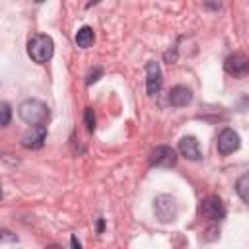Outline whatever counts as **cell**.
Segmentation results:
<instances>
[{
    "mask_svg": "<svg viewBox=\"0 0 249 249\" xmlns=\"http://www.w3.org/2000/svg\"><path fill=\"white\" fill-rule=\"evenodd\" d=\"M101 76H103V68H101V66H93V68L88 72V76H86V84L91 86V84H95Z\"/></svg>",
    "mask_w": 249,
    "mask_h": 249,
    "instance_id": "15",
    "label": "cell"
},
{
    "mask_svg": "<svg viewBox=\"0 0 249 249\" xmlns=\"http://www.w3.org/2000/svg\"><path fill=\"white\" fill-rule=\"evenodd\" d=\"M198 212L202 218L210 220V222H220L226 218V208L222 204V200L218 196H206L200 206H198Z\"/></svg>",
    "mask_w": 249,
    "mask_h": 249,
    "instance_id": "4",
    "label": "cell"
},
{
    "mask_svg": "<svg viewBox=\"0 0 249 249\" xmlns=\"http://www.w3.org/2000/svg\"><path fill=\"white\" fill-rule=\"evenodd\" d=\"M93 41H95V33H93V29H91L89 25H84V27H80V29L76 31V45H78L80 49L91 47Z\"/></svg>",
    "mask_w": 249,
    "mask_h": 249,
    "instance_id": "12",
    "label": "cell"
},
{
    "mask_svg": "<svg viewBox=\"0 0 249 249\" xmlns=\"http://www.w3.org/2000/svg\"><path fill=\"white\" fill-rule=\"evenodd\" d=\"M177 163V154L171 146H156L150 154V165L154 167H173Z\"/></svg>",
    "mask_w": 249,
    "mask_h": 249,
    "instance_id": "6",
    "label": "cell"
},
{
    "mask_svg": "<svg viewBox=\"0 0 249 249\" xmlns=\"http://www.w3.org/2000/svg\"><path fill=\"white\" fill-rule=\"evenodd\" d=\"M70 245H72V247H78V249L82 247V243H80V241H78V239H76L74 235H72V239H70Z\"/></svg>",
    "mask_w": 249,
    "mask_h": 249,
    "instance_id": "19",
    "label": "cell"
},
{
    "mask_svg": "<svg viewBox=\"0 0 249 249\" xmlns=\"http://www.w3.org/2000/svg\"><path fill=\"white\" fill-rule=\"evenodd\" d=\"M18 235L12 233L10 230H0V243H16Z\"/></svg>",
    "mask_w": 249,
    "mask_h": 249,
    "instance_id": "17",
    "label": "cell"
},
{
    "mask_svg": "<svg viewBox=\"0 0 249 249\" xmlns=\"http://www.w3.org/2000/svg\"><path fill=\"white\" fill-rule=\"evenodd\" d=\"M167 101L171 107H185L193 101V91L187 86H175V88H171Z\"/></svg>",
    "mask_w": 249,
    "mask_h": 249,
    "instance_id": "11",
    "label": "cell"
},
{
    "mask_svg": "<svg viewBox=\"0 0 249 249\" xmlns=\"http://www.w3.org/2000/svg\"><path fill=\"white\" fill-rule=\"evenodd\" d=\"M154 212H156V218L160 222H163V224L173 222L177 218V212H179L177 200L171 195H160L154 198Z\"/></svg>",
    "mask_w": 249,
    "mask_h": 249,
    "instance_id": "3",
    "label": "cell"
},
{
    "mask_svg": "<svg viewBox=\"0 0 249 249\" xmlns=\"http://www.w3.org/2000/svg\"><path fill=\"white\" fill-rule=\"evenodd\" d=\"M224 68H226V72L231 74V76H243V74L247 72V68H249V60H247L245 54L233 53V54H230V56L224 60Z\"/></svg>",
    "mask_w": 249,
    "mask_h": 249,
    "instance_id": "10",
    "label": "cell"
},
{
    "mask_svg": "<svg viewBox=\"0 0 249 249\" xmlns=\"http://www.w3.org/2000/svg\"><path fill=\"white\" fill-rule=\"evenodd\" d=\"M53 53H54V43L49 35L45 33H37L33 35L29 41H27V54L33 62L37 64H45L53 58Z\"/></svg>",
    "mask_w": 249,
    "mask_h": 249,
    "instance_id": "1",
    "label": "cell"
},
{
    "mask_svg": "<svg viewBox=\"0 0 249 249\" xmlns=\"http://www.w3.org/2000/svg\"><path fill=\"white\" fill-rule=\"evenodd\" d=\"M95 2H97V0H89V4H88V6H91V4H95Z\"/></svg>",
    "mask_w": 249,
    "mask_h": 249,
    "instance_id": "20",
    "label": "cell"
},
{
    "mask_svg": "<svg viewBox=\"0 0 249 249\" xmlns=\"http://www.w3.org/2000/svg\"><path fill=\"white\" fill-rule=\"evenodd\" d=\"M103 228H105V222H103V218H99V220H97V233H101Z\"/></svg>",
    "mask_w": 249,
    "mask_h": 249,
    "instance_id": "18",
    "label": "cell"
},
{
    "mask_svg": "<svg viewBox=\"0 0 249 249\" xmlns=\"http://www.w3.org/2000/svg\"><path fill=\"white\" fill-rule=\"evenodd\" d=\"M179 152L183 158H187L189 161H200L202 160V152L198 146V140L195 136H183L179 140Z\"/></svg>",
    "mask_w": 249,
    "mask_h": 249,
    "instance_id": "9",
    "label": "cell"
},
{
    "mask_svg": "<svg viewBox=\"0 0 249 249\" xmlns=\"http://www.w3.org/2000/svg\"><path fill=\"white\" fill-rule=\"evenodd\" d=\"M161 84H163V76H161L160 62L150 60V62L146 64V91H148V95L160 93Z\"/></svg>",
    "mask_w": 249,
    "mask_h": 249,
    "instance_id": "8",
    "label": "cell"
},
{
    "mask_svg": "<svg viewBox=\"0 0 249 249\" xmlns=\"http://www.w3.org/2000/svg\"><path fill=\"white\" fill-rule=\"evenodd\" d=\"M0 200H2V189H0Z\"/></svg>",
    "mask_w": 249,
    "mask_h": 249,
    "instance_id": "22",
    "label": "cell"
},
{
    "mask_svg": "<svg viewBox=\"0 0 249 249\" xmlns=\"http://www.w3.org/2000/svg\"><path fill=\"white\" fill-rule=\"evenodd\" d=\"M18 113H19V119L23 123H27L29 126H33V124H43L47 121L49 107L41 99H25V101L19 103Z\"/></svg>",
    "mask_w": 249,
    "mask_h": 249,
    "instance_id": "2",
    "label": "cell"
},
{
    "mask_svg": "<svg viewBox=\"0 0 249 249\" xmlns=\"http://www.w3.org/2000/svg\"><path fill=\"white\" fill-rule=\"evenodd\" d=\"M84 121H86L88 130H89V132H93V130H95V113H93V109H91V107H86Z\"/></svg>",
    "mask_w": 249,
    "mask_h": 249,
    "instance_id": "16",
    "label": "cell"
},
{
    "mask_svg": "<svg viewBox=\"0 0 249 249\" xmlns=\"http://www.w3.org/2000/svg\"><path fill=\"white\" fill-rule=\"evenodd\" d=\"M35 2H37V4H41V2H45V0H35Z\"/></svg>",
    "mask_w": 249,
    "mask_h": 249,
    "instance_id": "21",
    "label": "cell"
},
{
    "mask_svg": "<svg viewBox=\"0 0 249 249\" xmlns=\"http://www.w3.org/2000/svg\"><path fill=\"white\" fill-rule=\"evenodd\" d=\"M12 119V107L6 101H0V126H8Z\"/></svg>",
    "mask_w": 249,
    "mask_h": 249,
    "instance_id": "14",
    "label": "cell"
},
{
    "mask_svg": "<svg viewBox=\"0 0 249 249\" xmlns=\"http://www.w3.org/2000/svg\"><path fill=\"white\" fill-rule=\"evenodd\" d=\"M247 185H249V175L247 173H243L239 179H237V183H235V191H237V195H239V198L247 204L249 202V195H247Z\"/></svg>",
    "mask_w": 249,
    "mask_h": 249,
    "instance_id": "13",
    "label": "cell"
},
{
    "mask_svg": "<svg viewBox=\"0 0 249 249\" xmlns=\"http://www.w3.org/2000/svg\"><path fill=\"white\" fill-rule=\"evenodd\" d=\"M45 140H47V126L45 124H33L21 136V146L27 150H39V148H43Z\"/></svg>",
    "mask_w": 249,
    "mask_h": 249,
    "instance_id": "7",
    "label": "cell"
},
{
    "mask_svg": "<svg viewBox=\"0 0 249 249\" xmlns=\"http://www.w3.org/2000/svg\"><path fill=\"white\" fill-rule=\"evenodd\" d=\"M241 146V140H239V134L233 130V128H224L220 134H218V140H216V148L222 156H230L233 152H237Z\"/></svg>",
    "mask_w": 249,
    "mask_h": 249,
    "instance_id": "5",
    "label": "cell"
}]
</instances>
